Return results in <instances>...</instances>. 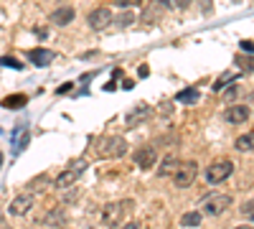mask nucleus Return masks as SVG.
I'll use <instances>...</instances> for the list:
<instances>
[{
	"label": "nucleus",
	"mask_w": 254,
	"mask_h": 229,
	"mask_svg": "<svg viewBox=\"0 0 254 229\" xmlns=\"http://www.w3.org/2000/svg\"><path fill=\"white\" fill-rule=\"evenodd\" d=\"M130 209H135V201H130V199L112 201V204L104 206L102 219H104V224H107V227H122V222H125V217H127V212H130Z\"/></svg>",
	"instance_id": "obj_1"
},
{
	"label": "nucleus",
	"mask_w": 254,
	"mask_h": 229,
	"mask_svg": "<svg viewBox=\"0 0 254 229\" xmlns=\"http://www.w3.org/2000/svg\"><path fill=\"white\" fill-rule=\"evenodd\" d=\"M196 176H198V163L196 160H181L178 168L173 171V183L178 189H188V186H193Z\"/></svg>",
	"instance_id": "obj_2"
},
{
	"label": "nucleus",
	"mask_w": 254,
	"mask_h": 229,
	"mask_svg": "<svg viewBox=\"0 0 254 229\" xmlns=\"http://www.w3.org/2000/svg\"><path fill=\"white\" fill-rule=\"evenodd\" d=\"M231 173H234V163H231V160H214V163L206 168L203 176H206V181H208L211 186H216V183H224Z\"/></svg>",
	"instance_id": "obj_3"
},
{
	"label": "nucleus",
	"mask_w": 254,
	"mask_h": 229,
	"mask_svg": "<svg viewBox=\"0 0 254 229\" xmlns=\"http://www.w3.org/2000/svg\"><path fill=\"white\" fill-rule=\"evenodd\" d=\"M99 153H102L104 158H122V155L127 153V143H125V138H120V135L107 138V140H102Z\"/></svg>",
	"instance_id": "obj_4"
},
{
	"label": "nucleus",
	"mask_w": 254,
	"mask_h": 229,
	"mask_svg": "<svg viewBox=\"0 0 254 229\" xmlns=\"http://www.w3.org/2000/svg\"><path fill=\"white\" fill-rule=\"evenodd\" d=\"M115 20V15H112V10L110 8H97V10H92L89 13V18H87V23H89V28L92 31H104L110 23Z\"/></svg>",
	"instance_id": "obj_5"
},
{
	"label": "nucleus",
	"mask_w": 254,
	"mask_h": 229,
	"mask_svg": "<svg viewBox=\"0 0 254 229\" xmlns=\"http://www.w3.org/2000/svg\"><path fill=\"white\" fill-rule=\"evenodd\" d=\"M229 206H231V196L219 194V196H211V199L203 201V212H206L208 217H219V214H224V212L229 209Z\"/></svg>",
	"instance_id": "obj_6"
},
{
	"label": "nucleus",
	"mask_w": 254,
	"mask_h": 229,
	"mask_svg": "<svg viewBox=\"0 0 254 229\" xmlns=\"http://www.w3.org/2000/svg\"><path fill=\"white\" fill-rule=\"evenodd\" d=\"M135 163L140 165L142 171H150V168H155V163H158V151L155 148H150V145H142L140 151H135Z\"/></svg>",
	"instance_id": "obj_7"
},
{
	"label": "nucleus",
	"mask_w": 254,
	"mask_h": 229,
	"mask_svg": "<svg viewBox=\"0 0 254 229\" xmlns=\"http://www.w3.org/2000/svg\"><path fill=\"white\" fill-rule=\"evenodd\" d=\"M252 117V110L247 107V105H229V110H224V120L229 122V125H244L247 120Z\"/></svg>",
	"instance_id": "obj_8"
},
{
	"label": "nucleus",
	"mask_w": 254,
	"mask_h": 229,
	"mask_svg": "<svg viewBox=\"0 0 254 229\" xmlns=\"http://www.w3.org/2000/svg\"><path fill=\"white\" fill-rule=\"evenodd\" d=\"M84 168H87V163H84V160H76L69 171H64V173L56 178V189H66V186H71V183L81 176V171H84Z\"/></svg>",
	"instance_id": "obj_9"
},
{
	"label": "nucleus",
	"mask_w": 254,
	"mask_h": 229,
	"mask_svg": "<svg viewBox=\"0 0 254 229\" xmlns=\"http://www.w3.org/2000/svg\"><path fill=\"white\" fill-rule=\"evenodd\" d=\"M31 206H33V196L31 194H20V196H15L8 204V214L10 217H23L26 212H31Z\"/></svg>",
	"instance_id": "obj_10"
},
{
	"label": "nucleus",
	"mask_w": 254,
	"mask_h": 229,
	"mask_svg": "<svg viewBox=\"0 0 254 229\" xmlns=\"http://www.w3.org/2000/svg\"><path fill=\"white\" fill-rule=\"evenodd\" d=\"M74 18H76V10H74L71 5H61V8H56V10L51 13V20H54L56 26H69Z\"/></svg>",
	"instance_id": "obj_11"
},
{
	"label": "nucleus",
	"mask_w": 254,
	"mask_h": 229,
	"mask_svg": "<svg viewBox=\"0 0 254 229\" xmlns=\"http://www.w3.org/2000/svg\"><path fill=\"white\" fill-rule=\"evenodd\" d=\"M54 51L51 49H31V54H28V59H31V64H36V67H49L51 61H54Z\"/></svg>",
	"instance_id": "obj_12"
},
{
	"label": "nucleus",
	"mask_w": 254,
	"mask_h": 229,
	"mask_svg": "<svg viewBox=\"0 0 254 229\" xmlns=\"http://www.w3.org/2000/svg\"><path fill=\"white\" fill-rule=\"evenodd\" d=\"M176 168H178V158H176L173 153H168V155L163 158V163L158 165V171H155V173H158V176H171Z\"/></svg>",
	"instance_id": "obj_13"
},
{
	"label": "nucleus",
	"mask_w": 254,
	"mask_h": 229,
	"mask_svg": "<svg viewBox=\"0 0 254 229\" xmlns=\"http://www.w3.org/2000/svg\"><path fill=\"white\" fill-rule=\"evenodd\" d=\"M234 148L242 151V153H249L254 151V133H247V135H239L237 143H234Z\"/></svg>",
	"instance_id": "obj_14"
},
{
	"label": "nucleus",
	"mask_w": 254,
	"mask_h": 229,
	"mask_svg": "<svg viewBox=\"0 0 254 229\" xmlns=\"http://www.w3.org/2000/svg\"><path fill=\"white\" fill-rule=\"evenodd\" d=\"M176 99L178 102H186V105H196V102L201 99V94H198V89H183V92L176 94Z\"/></svg>",
	"instance_id": "obj_15"
},
{
	"label": "nucleus",
	"mask_w": 254,
	"mask_h": 229,
	"mask_svg": "<svg viewBox=\"0 0 254 229\" xmlns=\"http://www.w3.org/2000/svg\"><path fill=\"white\" fill-rule=\"evenodd\" d=\"M201 219H203L201 212H186V214L181 217V224H183V227H198Z\"/></svg>",
	"instance_id": "obj_16"
},
{
	"label": "nucleus",
	"mask_w": 254,
	"mask_h": 229,
	"mask_svg": "<svg viewBox=\"0 0 254 229\" xmlns=\"http://www.w3.org/2000/svg\"><path fill=\"white\" fill-rule=\"evenodd\" d=\"M239 94H242V87H239V84H231V87H226V92H224V99L229 102V105H234V102L239 99Z\"/></svg>",
	"instance_id": "obj_17"
},
{
	"label": "nucleus",
	"mask_w": 254,
	"mask_h": 229,
	"mask_svg": "<svg viewBox=\"0 0 254 229\" xmlns=\"http://www.w3.org/2000/svg\"><path fill=\"white\" fill-rule=\"evenodd\" d=\"M26 143H28V130L18 128V135H15V151H23V148H26Z\"/></svg>",
	"instance_id": "obj_18"
},
{
	"label": "nucleus",
	"mask_w": 254,
	"mask_h": 229,
	"mask_svg": "<svg viewBox=\"0 0 254 229\" xmlns=\"http://www.w3.org/2000/svg\"><path fill=\"white\" fill-rule=\"evenodd\" d=\"M64 219H66V214H64L61 209H56V212H51V214H46V219H44V224H61Z\"/></svg>",
	"instance_id": "obj_19"
},
{
	"label": "nucleus",
	"mask_w": 254,
	"mask_h": 229,
	"mask_svg": "<svg viewBox=\"0 0 254 229\" xmlns=\"http://www.w3.org/2000/svg\"><path fill=\"white\" fill-rule=\"evenodd\" d=\"M26 105V97H5L3 99V107H20Z\"/></svg>",
	"instance_id": "obj_20"
},
{
	"label": "nucleus",
	"mask_w": 254,
	"mask_h": 229,
	"mask_svg": "<svg viewBox=\"0 0 254 229\" xmlns=\"http://www.w3.org/2000/svg\"><path fill=\"white\" fill-rule=\"evenodd\" d=\"M239 67H244V72H254V59H249V56H237L234 59Z\"/></svg>",
	"instance_id": "obj_21"
},
{
	"label": "nucleus",
	"mask_w": 254,
	"mask_h": 229,
	"mask_svg": "<svg viewBox=\"0 0 254 229\" xmlns=\"http://www.w3.org/2000/svg\"><path fill=\"white\" fill-rule=\"evenodd\" d=\"M117 23L120 26H130V23H135V13H130V10H125L120 18H117Z\"/></svg>",
	"instance_id": "obj_22"
},
{
	"label": "nucleus",
	"mask_w": 254,
	"mask_h": 229,
	"mask_svg": "<svg viewBox=\"0 0 254 229\" xmlns=\"http://www.w3.org/2000/svg\"><path fill=\"white\" fill-rule=\"evenodd\" d=\"M132 5H140V0H117V8H132Z\"/></svg>",
	"instance_id": "obj_23"
},
{
	"label": "nucleus",
	"mask_w": 254,
	"mask_h": 229,
	"mask_svg": "<svg viewBox=\"0 0 254 229\" xmlns=\"http://www.w3.org/2000/svg\"><path fill=\"white\" fill-rule=\"evenodd\" d=\"M0 64H5V67H13V69H20V61H15V59H0Z\"/></svg>",
	"instance_id": "obj_24"
},
{
	"label": "nucleus",
	"mask_w": 254,
	"mask_h": 229,
	"mask_svg": "<svg viewBox=\"0 0 254 229\" xmlns=\"http://www.w3.org/2000/svg\"><path fill=\"white\" fill-rule=\"evenodd\" d=\"M242 49H244L247 54H254V44H252V41H242Z\"/></svg>",
	"instance_id": "obj_25"
},
{
	"label": "nucleus",
	"mask_w": 254,
	"mask_h": 229,
	"mask_svg": "<svg viewBox=\"0 0 254 229\" xmlns=\"http://www.w3.org/2000/svg\"><path fill=\"white\" fill-rule=\"evenodd\" d=\"M229 79H231V76H229V74H226V76H221V79H219V81H216V84H214V89H221V87H224V84H226V81H229Z\"/></svg>",
	"instance_id": "obj_26"
},
{
	"label": "nucleus",
	"mask_w": 254,
	"mask_h": 229,
	"mask_svg": "<svg viewBox=\"0 0 254 229\" xmlns=\"http://www.w3.org/2000/svg\"><path fill=\"white\" fill-rule=\"evenodd\" d=\"M173 3H176V8H181V10H183V8H188V5H190V0H173Z\"/></svg>",
	"instance_id": "obj_27"
},
{
	"label": "nucleus",
	"mask_w": 254,
	"mask_h": 229,
	"mask_svg": "<svg viewBox=\"0 0 254 229\" xmlns=\"http://www.w3.org/2000/svg\"><path fill=\"white\" fill-rule=\"evenodd\" d=\"M252 209H254V201H247V204L242 206V212H244V214H252Z\"/></svg>",
	"instance_id": "obj_28"
},
{
	"label": "nucleus",
	"mask_w": 254,
	"mask_h": 229,
	"mask_svg": "<svg viewBox=\"0 0 254 229\" xmlns=\"http://www.w3.org/2000/svg\"><path fill=\"white\" fill-rule=\"evenodd\" d=\"M122 229H140V224H137V222H125Z\"/></svg>",
	"instance_id": "obj_29"
},
{
	"label": "nucleus",
	"mask_w": 254,
	"mask_h": 229,
	"mask_svg": "<svg viewBox=\"0 0 254 229\" xmlns=\"http://www.w3.org/2000/svg\"><path fill=\"white\" fill-rule=\"evenodd\" d=\"M74 89V84H64L61 89H59V94H66V92H71Z\"/></svg>",
	"instance_id": "obj_30"
},
{
	"label": "nucleus",
	"mask_w": 254,
	"mask_h": 229,
	"mask_svg": "<svg viewBox=\"0 0 254 229\" xmlns=\"http://www.w3.org/2000/svg\"><path fill=\"white\" fill-rule=\"evenodd\" d=\"M234 229H254L252 224H239V227H234Z\"/></svg>",
	"instance_id": "obj_31"
},
{
	"label": "nucleus",
	"mask_w": 254,
	"mask_h": 229,
	"mask_svg": "<svg viewBox=\"0 0 254 229\" xmlns=\"http://www.w3.org/2000/svg\"><path fill=\"white\" fill-rule=\"evenodd\" d=\"M252 219H254V212H252Z\"/></svg>",
	"instance_id": "obj_32"
},
{
	"label": "nucleus",
	"mask_w": 254,
	"mask_h": 229,
	"mask_svg": "<svg viewBox=\"0 0 254 229\" xmlns=\"http://www.w3.org/2000/svg\"><path fill=\"white\" fill-rule=\"evenodd\" d=\"M61 229H64V227H61Z\"/></svg>",
	"instance_id": "obj_33"
}]
</instances>
